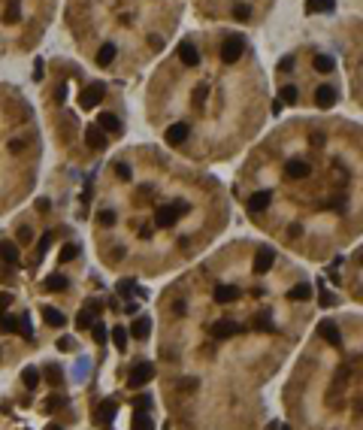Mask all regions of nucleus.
Listing matches in <instances>:
<instances>
[{
  "label": "nucleus",
  "mask_w": 363,
  "mask_h": 430,
  "mask_svg": "<svg viewBox=\"0 0 363 430\" xmlns=\"http://www.w3.org/2000/svg\"><path fill=\"white\" fill-rule=\"evenodd\" d=\"M155 379V364L152 361H136L131 370V376H127V385L131 388H142V385H148Z\"/></svg>",
  "instance_id": "f257e3e1"
},
{
  "label": "nucleus",
  "mask_w": 363,
  "mask_h": 430,
  "mask_svg": "<svg viewBox=\"0 0 363 430\" xmlns=\"http://www.w3.org/2000/svg\"><path fill=\"white\" fill-rule=\"evenodd\" d=\"M242 49H245V39H242L239 33H236V36H227V39H224V46H221V61H224V64L239 61Z\"/></svg>",
  "instance_id": "f03ea898"
},
{
  "label": "nucleus",
  "mask_w": 363,
  "mask_h": 430,
  "mask_svg": "<svg viewBox=\"0 0 363 430\" xmlns=\"http://www.w3.org/2000/svg\"><path fill=\"white\" fill-rule=\"evenodd\" d=\"M103 91H106V85H103V82L88 85V88L79 94V106H82V109H91V106H97L100 100H103Z\"/></svg>",
  "instance_id": "7ed1b4c3"
},
{
  "label": "nucleus",
  "mask_w": 363,
  "mask_h": 430,
  "mask_svg": "<svg viewBox=\"0 0 363 430\" xmlns=\"http://www.w3.org/2000/svg\"><path fill=\"white\" fill-rule=\"evenodd\" d=\"M275 264V252L269 249V245H261L258 249V255H254V273H269V267Z\"/></svg>",
  "instance_id": "20e7f679"
},
{
  "label": "nucleus",
  "mask_w": 363,
  "mask_h": 430,
  "mask_svg": "<svg viewBox=\"0 0 363 430\" xmlns=\"http://www.w3.org/2000/svg\"><path fill=\"white\" fill-rule=\"evenodd\" d=\"M148 333H152V318L148 315H139L133 321V327L127 331V336H133V339H148Z\"/></svg>",
  "instance_id": "39448f33"
},
{
  "label": "nucleus",
  "mask_w": 363,
  "mask_h": 430,
  "mask_svg": "<svg viewBox=\"0 0 363 430\" xmlns=\"http://www.w3.org/2000/svg\"><path fill=\"white\" fill-rule=\"evenodd\" d=\"M185 139H188V125H185V121L166 128V142H169V146H182Z\"/></svg>",
  "instance_id": "423d86ee"
},
{
  "label": "nucleus",
  "mask_w": 363,
  "mask_h": 430,
  "mask_svg": "<svg viewBox=\"0 0 363 430\" xmlns=\"http://www.w3.org/2000/svg\"><path fill=\"white\" fill-rule=\"evenodd\" d=\"M285 173H288V179H306V176L312 173V167H309V161H300V158H294V161H288Z\"/></svg>",
  "instance_id": "0eeeda50"
},
{
  "label": "nucleus",
  "mask_w": 363,
  "mask_h": 430,
  "mask_svg": "<svg viewBox=\"0 0 363 430\" xmlns=\"http://www.w3.org/2000/svg\"><path fill=\"white\" fill-rule=\"evenodd\" d=\"M269 203H272V191H254L248 197V212H264Z\"/></svg>",
  "instance_id": "6e6552de"
},
{
  "label": "nucleus",
  "mask_w": 363,
  "mask_h": 430,
  "mask_svg": "<svg viewBox=\"0 0 363 430\" xmlns=\"http://www.w3.org/2000/svg\"><path fill=\"white\" fill-rule=\"evenodd\" d=\"M236 331H239V324H233V321H215V324L209 327V336H215V339H230Z\"/></svg>",
  "instance_id": "1a4fd4ad"
},
{
  "label": "nucleus",
  "mask_w": 363,
  "mask_h": 430,
  "mask_svg": "<svg viewBox=\"0 0 363 430\" xmlns=\"http://www.w3.org/2000/svg\"><path fill=\"white\" fill-rule=\"evenodd\" d=\"M176 218H179V215H176L173 206H158V212H155V224H158V228H173Z\"/></svg>",
  "instance_id": "9d476101"
},
{
  "label": "nucleus",
  "mask_w": 363,
  "mask_h": 430,
  "mask_svg": "<svg viewBox=\"0 0 363 430\" xmlns=\"http://www.w3.org/2000/svg\"><path fill=\"white\" fill-rule=\"evenodd\" d=\"M318 333H321V336H324V339H327L330 345H336V349L342 345V336H339V327H336L333 321H321V324H318Z\"/></svg>",
  "instance_id": "9b49d317"
},
{
  "label": "nucleus",
  "mask_w": 363,
  "mask_h": 430,
  "mask_svg": "<svg viewBox=\"0 0 363 430\" xmlns=\"http://www.w3.org/2000/svg\"><path fill=\"white\" fill-rule=\"evenodd\" d=\"M97 128L103 133H121V121H118V115H112V112H103L97 118Z\"/></svg>",
  "instance_id": "f8f14e48"
},
{
  "label": "nucleus",
  "mask_w": 363,
  "mask_h": 430,
  "mask_svg": "<svg viewBox=\"0 0 363 430\" xmlns=\"http://www.w3.org/2000/svg\"><path fill=\"white\" fill-rule=\"evenodd\" d=\"M315 103H318L321 109H330V106H336V91H333L330 85H321V88L315 91Z\"/></svg>",
  "instance_id": "ddd939ff"
},
{
  "label": "nucleus",
  "mask_w": 363,
  "mask_h": 430,
  "mask_svg": "<svg viewBox=\"0 0 363 430\" xmlns=\"http://www.w3.org/2000/svg\"><path fill=\"white\" fill-rule=\"evenodd\" d=\"M212 297H215V303H221V306H227V303H233V300L239 297V288H233V285H218Z\"/></svg>",
  "instance_id": "4468645a"
},
{
  "label": "nucleus",
  "mask_w": 363,
  "mask_h": 430,
  "mask_svg": "<svg viewBox=\"0 0 363 430\" xmlns=\"http://www.w3.org/2000/svg\"><path fill=\"white\" fill-rule=\"evenodd\" d=\"M179 58H182V64L185 67H197L200 64V52L191 46V43H182V46H179Z\"/></svg>",
  "instance_id": "2eb2a0df"
},
{
  "label": "nucleus",
  "mask_w": 363,
  "mask_h": 430,
  "mask_svg": "<svg viewBox=\"0 0 363 430\" xmlns=\"http://www.w3.org/2000/svg\"><path fill=\"white\" fill-rule=\"evenodd\" d=\"M42 318H46V324H49V327H64V324H67L64 312H61V309H55V306H46V309H42Z\"/></svg>",
  "instance_id": "dca6fc26"
},
{
  "label": "nucleus",
  "mask_w": 363,
  "mask_h": 430,
  "mask_svg": "<svg viewBox=\"0 0 363 430\" xmlns=\"http://www.w3.org/2000/svg\"><path fill=\"white\" fill-rule=\"evenodd\" d=\"M85 139H88V146H91V149H103V146H106V133L100 131L97 125L85 128Z\"/></svg>",
  "instance_id": "f3484780"
},
{
  "label": "nucleus",
  "mask_w": 363,
  "mask_h": 430,
  "mask_svg": "<svg viewBox=\"0 0 363 430\" xmlns=\"http://www.w3.org/2000/svg\"><path fill=\"white\" fill-rule=\"evenodd\" d=\"M22 382H25V388H28V391H36V385L42 382V376H39V370H36V366H25V370H22Z\"/></svg>",
  "instance_id": "a211bd4d"
},
{
  "label": "nucleus",
  "mask_w": 363,
  "mask_h": 430,
  "mask_svg": "<svg viewBox=\"0 0 363 430\" xmlns=\"http://www.w3.org/2000/svg\"><path fill=\"white\" fill-rule=\"evenodd\" d=\"M312 294H315V291H312V288H309L306 282H300V285H294V288L288 291V297L294 300V303H300V300L306 303V300H312Z\"/></svg>",
  "instance_id": "6ab92c4d"
},
{
  "label": "nucleus",
  "mask_w": 363,
  "mask_h": 430,
  "mask_svg": "<svg viewBox=\"0 0 363 430\" xmlns=\"http://www.w3.org/2000/svg\"><path fill=\"white\" fill-rule=\"evenodd\" d=\"M115 55H118V49H115L112 43L100 46V52H97V64H100V67H109L112 61H115Z\"/></svg>",
  "instance_id": "aec40b11"
},
{
  "label": "nucleus",
  "mask_w": 363,
  "mask_h": 430,
  "mask_svg": "<svg viewBox=\"0 0 363 430\" xmlns=\"http://www.w3.org/2000/svg\"><path fill=\"white\" fill-rule=\"evenodd\" d=\"M0 261L3 264H18V249L12 242H0Z\"/></svg>",
  "instance_id": "412c9836"
},
{
  "label": "nucleus",
  "mask_w": 363,
  "mask_h": 430,
  "mask_svg": "<svg viewBox=\"0 0 363 430\" xmlns=\"http://www.w3.org/2000/svg\"><path fill=\"white\" fill-rule=\"evenodd\" d=\"M67 285H70V282H67V276H61V273H55V276H49V279L42 282L46 291H64Z\"/></svg>",
  "instance_id": "4be33fe9"
},
{
  "label": "nucleus",
  "mask_w": 363,
  "mask_h": 430,
  "mask_svg": "<svg viewBox=\"0 0 363 430\" xmlns=\"http://www.w3.org/2000/svg\"><path fill=\"white\" fill-rule=\"evenodd\" d=\"M112 345L118 349V352H127V327H112Z\"/></svg>",
  "instance_id": "5701e85b"
},
{
  "label": "nucleus",
  "mask_w": 363,
  "mask_h": 430,
  "mask_svg": "<svg viewBox=\"0 0 363 430\" xmlns=\"http://www.w3.org/2000/svg\"><path fill=\"white\" fill-rule=\"evenodd\" d=\"M333 0H306V9L315 15V12H333Z\"/></svg>",
  "instance_id": "b1692460"
},
{
  "label": "nucleus",
  "mask_w": 363,
  "mask_h": 430,
  "mask_svg": "<svg viewBox=\"0 0 363 430\" xmlns=\"http://www.w3.org/2000/svg\"><path fill=\"white\" fill-rule=\"evenodd\" d=\"M39 376H46V382H49V385H61V379H64V376H61V366H58V364H49L42 373H39Z\"/></svg>",
  "instance_id": "393cba45"
},
{
  "label": "nucleus",
  "mask_w": 363,
  "mask_h": 430,
  "mask_svg": "<svg viewBox=\"0 0 363 430\" xmlns=\"http://www.w3.org/2000/svg\"><path fill=\"white\" fill-rule=\"evenodd\" d=\"M312 64H315V70H318V73H333L336 61H333L330 55H315V61H312Z\"/></svg>",
  "instance_id": "a878e982"
},
{
  "label": "nucleus",
  "mask_w": 363,
  "mask_h": 430,
  "mask_svg": "<svg viewBox=\"0 0 363 430\" xmlns=\"http://www.w3.org/2000/svg\"><path fill=\"white\" fill-rule=\"evenodd\" d=\"M91 324H94V312H91V306H88V309H82V312H79L76 327H79V331H91Z\"/></svg>",
  "instance_id": "bb28decb"
},
{
  "label": "nucleus",
  "mask_w": 363,
  "mask_h": 430,
  "mask_svg": "<svg viewBox=\"0 0 363 430\" xmlns=\"http://www.w3.org/2000/svg\"><path fill=\"white\" fill-rule=\"evenodd\" d=\"M133 430H155V421L145 412H133Z\"/></svg>",
  "instance_id": "cd10ccee"
},
{
  "label": "nucleus",
  "mask_w": 363,
  "mask_h": 430,
  "mask_svg": "<svg viewBox=\"0 0 363 430\" xmlns=\"http://www.w3.org/2000/svg\"><path fill=\"white\" fill-rule=\"evenodd\" d=\"M0 331H3V333H15V331H18V318H15V315H3V312H0Z\"/></svg>",
  "instance_id": "c85d7f7f"
},
{
  "label": "nucleus",
  "mask_w": 363,
  "mask_h": 430,
  "mask_svg": "<svg viewBox=\"0 0 363 430\" xmlns=\"http://www.w3.org/2000/svg\"><path fill=\"white\" fill-rule=\"evenodd\" d=\"M76 258H79V245H76V242H70V245L61 249V258H58V261L67 264V261H76Z\"/></svg>",
  "instance_id": "c756f323"
},
{
  "label": "nucleus",
  "mask_w": 363,
  "mask_h": 430,
  "mask_svg": "<svg viewBox=\"0 0 363 430\" xmlns=\"http://www.w3.org/2000/svg\"><path fill=\"white\" fill-rule=\"evenodd\" d=\"M91 336H94V342H100V345H103V342L109 339V331H106V324L94 321V324H91Z\"/></svg>",
  "instance_id": "7c9ffc66"
},
{
  "label": "nucleus",
  "mask_w": 363,
  "mask_h": 430,
  "mask_svg": "<svg viewBox=\"0 0 363 430\" xmlns=\"http://www.w3.org/2000/svg\"><path fill=\"white\" fill-rule=\"evenodd\" d=\"M18 331H22V336H25V339H33V327H31V315H28V312L18 318Z\"/></svg>",
  "instance_id": "2f4dec72"
},
{
  "label": "nucleus",
  "mask_w": 363,
  "mask_h": 430,
  "mask_svg": "<svg viewBox=\"0 0 363 430\" xmlns=\"http://www.w3.org/2000/svg\"><path fill=\"white\" fill-rule=\"evenodd\" d=\"M100 418H103V421H112V418H115V400H106V403L100 406Z\"/></svg>",
  "instance_id": "473e14b6"
},
{
  "label": "nucleus",
  "mask_w": 363,
  "mask_h": 430,
  "mask_svg": "<svg viewBox=\"0 0 363 430\" xmlns=\"http://www.w3.org/2000/svg\"><path fill=\"white\" fill-rule=\"evenodd\" d=\"M279 100H282V103H297V88H294V85H285V88L279 91Z\"/></svg>",
  "instance_id": "72a5a7b5"
},
{
  "label": "nucleus",
  "mask_w": 363,
  "mask_h": 430,
  "mask_svg": "<svg viewBox=\"0 0 363 430\" xmlns=\"http://www.w3.org/2000/svg\"><path fill=\"white\" fill-rule=\"evenodd\" d=\"M233 15H236L239 22H248V18H251V6H245V3H236V6H233Z\"/></svg>",
  "instance_id": "f704fd0d"
},
{
  "label": "nucleus",
  "mask_w": 363,
  "mask_h": 430,
  "mask_svg": "<svg viewBox=\"0 0 363 430\" xmlns=\"http://www.w3.org/2000/svg\"><path fill=\"white\" fill-rule=\"evenodd\" d=\"M133 288H136V282H133V279H121V282H118V294H121V297H131Z\"/></svg>",
  "instance_id": "c9c22d12"
},
{
  "label": "nucleus",
  "mask_w": 363,
  "mask_h": 430,
  "mask_svg": "<svg viewBox=\"0 0 363 430\" xmlns=\"http://www.w3.org/2000/svg\"><path fill=\"white\" fill-rule=\"evenodd\" d=\"M97 215H100V224H106V228L115 224V212H112V209H100Z\"/></svg>",
  "instance_id": "e433bc0d"
},
{
  "label": "nucleus",
  "mask_w": 363,
  "mask_h": 430,
  "mask_svg": "<svg viewBox=\"0 0 363 430\" xmlns=\"http://www.w3.org/2000/svg\"><path fill=\"white\" fill-rule=\"evenodd\" d=\"M254 327H258V331H272V321H269V315H266V312H261V315H258Z\"/></svg>",
  "instance_id": "4c0bfd02"
},
{
  "label": "nucleus",
  "mask_w": 363,
  "mask_h": 430,
  "mask_svg": "<svg viewBox=\"0 0 363 430\" xmlns=\"http://www.w3.org/2000/svg\"><path fill=\"white\" fill-rule=\"evenodd\" d=\"M294 64H297V61H294V55H288V58H282V61H279V70H282V73H294Z\"/></svg>",
  "instance_id": "58836bf2"
},
{
  "label": "nucleus",
  "mask_w": 363,
  "mask_h": 430,
  "mask_svg": "<svg viewBox=\"0 0 363 430\" xmlns=\"http://www.w3.org/2000/svg\"><path fill=\"white\" fill-rule=\"evenodd\" d=\"M115 173H118L121 182H131V167L127 164H115Z\"/></svg>",
  "instance_id": "ea45409f"
},
{
  "label": "nucleus",
  "mask_w": 363,
  "mask_h": 430,
  "mask_svg": "<svg viewBox=\"0 0 363 430\" xmlns=\"http://www.w3.org/2000/svg\"><path fill=\"white\" fill-rule=\"evenodd\" d=\"M133 406H136V412H145V409L152 406V397H148V394H142V397H136V403H133Z\"/></svg>",
  "instance_id": "a19ab883"
},
{
  "label": "nucleus",
  "mask_w": 363,
  "mask_h": 430,
  "mask_svg": "<svg viewBox=\"0 0 363 430\" xmlns=\"http://www.w3.org/2000/svg\"><path fill=\"white\" fill-rule=\"evenodd\" d=\"M321 306H324V309H327V306H336V294H330V291H321Z\"/></svg>",
  "instance_id": "79ce46f5"
},
{
  "label": "nucleus",
  "mask_w": 363,
  "mask_h": 430,
  "mask_svg": "<svg viewBox=\"0 0 363 430\" xmlns=\"http://www.w3.org/2000/svg\"><path fill=\"white\" fill-rule=\"evenodd\" d=\"M15 18H18V0H12L6 9V22H15Z\"/></svg>",
  "instance_id": "37998d69"
},
{
  "label": "nucleus",
  "mask_w": 363,
  "mask_h": 430,
  "mask_svg": "<svg viewBox=\"0 0 363 430\" xmlns=\"http://www.w3.org/2000/svg\"><path fill=\"white\" fill-rule=\"evenodd\" d=\"M31 239H33L31 228H18V242H22V245H28V242H31Z\"/></svg>",
  "instance_id": "c03bdc74"
},
{
  "label": "nucleus",
  "mask_w": 363,
  "mask_h": 430,
  "mask_svg": "<svg viewBox=\"0 0 363 430\" xmlns=\"http://www.w3.org/2000/svg\"><path fill=\"white\" fill-rule=\"evenodd\" d=\"M12 306V294H6V291H0V312H6Z\"/></svg>",
  "instance_id": "a18cd8bd"
},
{
  "label": "nucleus",
  "mask_w": 363,
  "mask_h": 430,
  "mask_svg": "<svg viewBox=\"0 0 363 430\" xmlns=\"http://www.w3.org/2000/svg\"><path fill=\"white\" fill-rule=\"evenodd\" d=\"M73 349H76V342H73V339H58V352H73Z\"/></svg>",
  "instance_id": "49530a36"
},
{
  "label": "nucleus",
  "mask_w": 363,
  "mask_h": 430,
  "mask_svg": "<svg viewBox=\"0 0 363 430\" xmlns=\"http://www.w3.org/2000/svg\"><path fill=\"white\" fill-rule=\"evenodd\" d=\"M9 152H25V139H9Z\"/></svg>",
  "instance_id": "de8ad7c7"
},
{
  "label": "nucleus",
  "mask_w": 363,
  "mask_h": 430,
  "mask_svg": "<svg viewBox=\"0 0 363 430\" xmlns=\"http://www.w3.org/2000/svg\"><path fill=\"white\" fill-rule=\"evenodd\" d=\"M33 79H36V82L42 79V61H39V58L33 61Z\"/></svg>",
  "instance_id": "09e8293b"
},
{
  "label": "nucleus",
  "mask_w": 363,
  "mask_h": 430,
  "mask_svg": "<svg viewBox=\"0 0 363 430\" xmlns=\"http://www.w3.org/2000/svg\"><path fill=\"white\" fill-rule=\"evenodd\" d=\"M282 109H285V103L282 100H272V115H282Z\"/></svg>",
  "instance_id": "8fccbe9b"
},
{
  "label": "nucleus",
  "mask_w": 363,
  "mask_h": 430,
  "mask_svg": "<svg viewBox=\"0 0 363 430\" xmlns=\"http://www.w3.org/2000/svg\"><path fill=\"white\" fill-rule=\"evenodd\" d=\"M49 206H52V203H49V200H46V197H39V200H36V209H39V212H46Z\"/></svg>",
  "instance_id": "3c124183"
},
{
  "label": "nucleus",
  "mask_w": 363,
  "mask_h": 430,
  "mask_svg": "<svg viewBox=\"0 0 363 430\" xmlns=\"http://www.w3.org/2000/svg\"><path fill=\"white\" fill-rule=\"evenodd\" d=\"M148 43H152V46H155V49H161V46H164V39H161V36H155V33H152V36H148Z\"/></svg>",
  "instance_id": "603ef678"
},
{
  "label": "nucleus",
  "mask_w": 363,
  "mask_h": 430,
  "mask_svg": "<svg viewBox=\"0 0 363 430\" xmlns=\"http://www.w3.org/2000/svg\"><path fill=\"white\" fill-rule=\"evenodd\" d=\"M173 315H185V303H173Z\"/></svg>",
  "instance_id": "864d4df0"
},
{
  "label": "nucleus",
  "mask_w": 363,
  "mask_h": 430,
  "mask_svg": "<svg viewBox=\"0 0 363 430\" xmlns=\"http://www.w3.org/2000/svg\"><path fill=\"white\" fill-rule=\"evenodd\" d=\"M288 233H291V236H300V233H303V228H300V224H291V231H288Z\"/></svg>",
  "instance_id": "5fc2aeb1"
},
{
  "label": "nucleus",
  "mask_w": 363,
  "mask_h": 430,
  "mask_svg": "<svg viewBox=\"0 0 363 430\" xmlns=\"http://www.w3.org/2000/svg\"><path fill=\"white\" fill-rule=\"evenodd\" d=\"M275 430H291V427H288V424H279V427H275Z\"/></svg>",
  "instance_id": "6e6d98bb"
},
{
  "label": "nucleus",
  "mask_w": 363,
  "mask_h": 430,
  "mask_svg": "<svg viewBox=\"0 0 363 430\" xmlns=\"http://www.w3.org/2000/svg\"><path fill=\"white\" fill-rule=\"evenodd\" d=\"M49 430H64V427H58V424H52V427H49Z\"/></svg>",
  "instance_id": "4d7b16f0"
}]
</instances>
